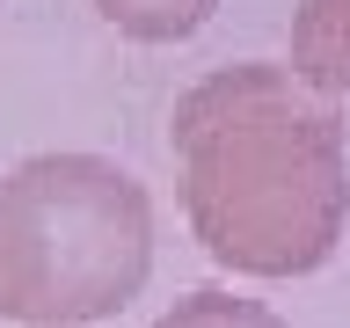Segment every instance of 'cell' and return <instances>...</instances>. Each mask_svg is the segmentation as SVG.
<instances>
[{"label": "cell", "instance_id": "cell-1", "mask_svg": "<svg viewBox=\"0 0 350 328\" xmlns=\"http://www.w3.org/2000/svg\"><path fill=\"white\" fill-rule=\"evenodd\" d=\"M183 212L204 256L241 277H306L350 226L343 109L292 81V66H219L175 102Z\"/></svg>", "mask_w": 350, "mask_h": 328}, {"label": "cell", "instance_id": "cell-2", "mask_svg": "<svg viewBox=\"0 0 350 328\" xmlns=\"http://www.w3.org/2000/svg\"><path fill=\"white\" fill-rule=\"evenodd\" d=\"M153 270L146 182L103 153H37L0 182V321L88 328Z\"/></svg>", "mask_w": 350, "mask_h": 328}, {"label": "cell", "instance_id": "cell-3", "mask_svg": "<svg viewBox=\"0 0 350 328\" xmlns=\"http://www.w3.org/2000/svg\"><path fill=\"white\" fill-rule=\"evenodd\" d=\"M292 81L314 95H350V0H299L292 15Z\"/></svg>", "mask_w": 350, "mask_h": 328}, {"label": "cell", "instance_id": "cell-4", "mask_svg": "<svg viewBox=\"0 0 350 328\" xmlns=\"http://www.w3.org/2000/svg\"><path fill=\"white\" fill-rule=\"evenodd\" d=\"M219 0H95V15L109 22V29H124V37L139 44H183L197 37L204 22H212Z\"/></svg>", "mask_w": 350, "mask_h": 328}, {"label": "cell", "instance_id": "cell-5", "mask_svg": "<svg viewBox=\"0 0 350 328\" xmlns=\"http://www.w3.org/2000/svg\"><path fill=\"white\" fill-rule=\"evenodd\" d=\"M153 328H284V314L262 306V299H241V292L204 284V292H190V299H175Z\"/></svg>", "mask_w": 350, "mask_h": 328}]
</instances>
